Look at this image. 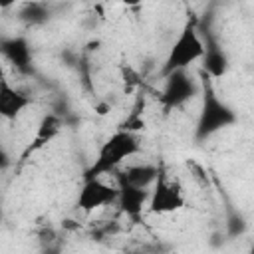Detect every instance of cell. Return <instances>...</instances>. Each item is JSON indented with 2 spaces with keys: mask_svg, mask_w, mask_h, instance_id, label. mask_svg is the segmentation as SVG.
I'll list each match as a JSON object with an SVG mask.
<instances>
[{
  "mask_svg": "<svg viewBox=\"0 0 254 254\" xmlns=\"http://www.w3.org/2000/svg\"><path fill=\"white\" fill-rule=\"evenodd\" d=\"M58 129H60V123H58V119H56L54 115L44 117V119H42V123H40L38 135H36V147H40V145L48 143V141L52 139V135H56V133H58Z\"/></svg>",
  "mask_w": 254,
  "mask_h": 254,
  "instance_id": "7c38bea8",
  "label": "cell"
},
{
  "mask_svg": "<svg viewBox=\"0 0 254 254\" xmlns=\"http://www.w3.org/2000/svg\"><path fill=\"white\" fill-rule=\"evenodd\" d=\"M202 56H204V40L200 38L194 20H187L169 48V54L161 67V75L167 77L175 71L189 69L194 62H200Z\"/></svg>",
  "mask_w": 254,
  "mask_h": 254,
  "instance_id": "3957f363",
  "label": "cell"
},
{
  "mask_svg": "<svg viewBox=\"0 0 254 254\" xmlns=\"http://www.w3.org/2000/svg\"><path fill=\"white\" fill-rule=\"evenodd\" d=\"M125 181H129L131 185L139 187V189H153L157 177L161 175L159 167L157 165H151V163H137V165H129L125 167L123 171H117Z\"/></svg>",
  "mask_w": 254,
  "mask_h": 254,
  "instance_id": "30bf717a",
  "label": "cell"
},
{
  "mask_svg": "<svg viewBox=\"0 0 254 254\" xmlns=\"http://www.w3.org/2000/svg\"><path fill=\"white\" fill-rule=\"evenodd\" d=\"M119 189L111 187L101 179H83V185L77 192V206L83 212H93L97 208L117 202Z\"/></svg>",
  "mask_w": 254,
  "mask_h": 254,
  "instance_id": "5b68a950",
  "label": "cell"
},
{
  "mask_svg": "<svg viewBox=\"0 0 254 254\" xmlns=\"http://www.w3.org/2000/svg\"><path fill=\"white\" fill-rule=\"evenodd\" d=\"M185 206V194L183 190L171 183L169 179H165V175L161 173L151 189V196H149V210L153 214H171L177 212Z\"/></svg>",
  "mask_w": 254,
  "mask_h": 254,
  "instance_id": "8992f818",
  "label": "cell"
},
{
  "mask_svg": "<svg viewBox=\"0 0 254 254\" xmlns=\"http://www.w3.org/2000/svg\"><path fill=\"white\" fill-rule=\"evenodd\" d=\"M2 52L4 56L16 65V67H28L30 64V46L24 38H10V40H4L2 42Z\"/></svg>",
  "mask_w": 254,
  "mask_h": 254,
  "instance_id": "8fae6325",
  "label": "cell"
},
{
  "mask_svg": "<svg viewBox=\"0 0 254 254\" xmlns=\"http://www.w3.org/2000/svg\"><path fill=\"white\" fill-rule=\"evenodd\" d=\"M32 105V97L18 91L8 83V79H2L0 83V113L4 119H16L24 109Z\"/></svg>",
  "mask_w": 254,
  "mask_h": 254,
  "instance_id": "9c48e42d",
  "label": "cell"
},
{
  "mask_svg": "<svg viewBox=\"0 0 254 254\" xmlns=\"http://www.w3.org/2000/svg\"><path fill=\"white\" fill-rule=\"evenodd\" d=\"M200 64H202L200 71L206 77L218 79V77H222L228 71V64L230 62H228L226 52L218 46V42L214 38H206V42H204V56H202Z\"/></svg>",
  "mask_w": 254,
  "mask_h": 254,
  "instance_id": "ba28073f",
  "label": "cell"
},
{
  "mask_svg": "<svg viewBox=\"0 0 254 254\" xmlns=\"http://www.w3.org/2000/svg\"><path fill=\"white\" fill-rule=\"evenodd\" d=\"M115 181H117V189H119V198H117L119 208H121L127 216L137 218V216L143 212V206L149 202L151 190L139 189V187L131 185V183L125 181L119 173H115Z\"/></svg>",
  "mask_w": 254,
  "mask_h": 254,
  "instance_id": "52a82bcc",
  "label": "cell"
},
{
  "mask_svg": "<svg viewBox=\"0 0 254 254\" xmlns=\"http://www.w3.org/2000/svg\"><path fill=\"white\" fill-rule=\"evenodd\" d=\"M248 254H254V244L250 246V250H248Z\"/></svg>",
  "mask_w": 254,
  "mask_h": 254,
  "instance_id": "9a60e30c",
  "label": "cell"
},
{
  "mask_svg": "<svg viewBox=\"0 0 254 254\" xmlns=\"http://www.w3.org/2000/svg\"><path fill=\"white\" fill-rule=\"evenodd\" d=\"M141 151V143L135 133L117 129L111 137L105 139V143L99 147L95 161L87 167L83 173V179H101L103 175L117 173V169L131 157H135Z\"/></svg>",
  "mask_w": 254,
  "mask_h": 254,
  "instance_id": "7a4b0ae2",
  "label": "cell"
},
{
  "mask_svg": "<svg viewBox=\"0 0 254 254\" xmlns=\"http://www.w3.org/2000/svg\"><path fill=\"white\" fill-rule=\"evenodd\" d=\"M22 18L32 22V24H40V22H46L50 18V10L46 4H26L24 6V12H22Z\"/></svg>",
  "mask_w": 254,
  "mask_h": 254,
  "instance_id": "4fadbf2b",
  "label": "cell"
},
{
  "mask_svg": "<svg viewBox=\"0 0 254 254\" xmlns=\"http://www.w3.org/2000/svg\"><path fill=\"white\" fill-rule=\"evenodd\" d=\"M200 93V81H196L189 69L175 71L165 77V87L161 91V103L165 109H175L190 101L194 95Z\"/></svg>",
  "mask_w": 254,
  "mask_h": 254,
  "instance_id": "277c9868",
  "label": "cell"
},
{
  "mask_svg": "<svg viewBox=\"0 0 254 254\" xmlns=\"http://www.w3.org/2000/svg\"><path fill=\"white\" fill-rule=\"evenodd\" d=\"M44 254H58V252H54V250H48V252H44Z\"/></svg>",
  "mask_w": 254,
  "mask_h": 254,
  "instance_id": "2e32d148",
  "label": "cell"
},
{
  "mask_svg": "<svg viewBox=\"0 0 254 254\" xmlns=\"http://www.w3.org/2000/svg\"><path fill=\"white\" fill-rule=\"evenodd\" d=\"M200 97H202V101H200V111H198V119H196V127H194L196 141H204L236 123L234 109L218 97V93L212 85V79L206 77L202 71H200Z\"/></svg>",
  "mask_w": 254,
  "mask_h": 254,
  "instance_id": "6da1fadb",
  "label": "cell"
},
{
  "mask_svg": "<svg viewBox=\"0 0 254 254\" xmlns=\"http://www.w3.org/2000/svg\"><path fill=\"white\" fill-rule=\"evenodd\" d=\"M244 230H246V222H244L242 214L232 212V214L228 216V220H226V234H228L230 238H236V236H240Z\"/></svg>",
  "mask_w": 254,
  "mask_h": 254,
  "instance_id": "5bb4252c",
  "label": "cell"
}]
</instances>
